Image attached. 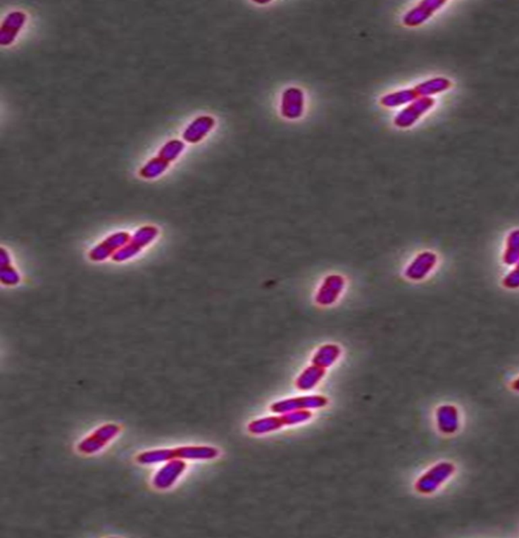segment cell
I'll list each match as a JSON object with an SVG mask.
<instances>
[{"mask_svg":"<svg viewBox=\"0 0 519 538\" xmlns=\"http://www.w3.org/2000/svg\"><path fill=\"white\" fill-rule=\"evenodd\" d=\"M220 450L211 445L184 444L175 447L154 448L140 451L135 456V463L143 466L158 465V464L182 459L186 461H210L220 456Z\"/></svg>","mask_w":519,"mask_h":538,"instance_id":"cell-1","label":"cell"},{"mask_svg":"<svg viewBox=\"0 0 519 538\" xmlns=\"http://www.w3.org/2000/svg\"><path fill=\"white\" fill-rule=\"evenodd\" d=\"M123 430V425L119 423H104L77 441L75 451L82 456H96L116 441Z\"/></svg>","mask_w":519,"mask_h":538,"instance_id":"cell-2","label":"cell"},{"mask_svg":"<svg viewBox=\"0 0 519 538\" xmlns=\"http://www.w3.org/2000/svg\"><path fill=\"white\" fill-rule=\"evenodd\" d=\"M188 468V461L182 459H173L159 464V468L151 477V488L158 492L174 489L183 479Z\"/></svg>","mask_w":519,"mask_h":538,"instance_id":"cell-3","label":"cell"},{"mask_svg":"<svg viewBox=\"0 0 519 538\" xmlns=\"http://www.w3.org/2000/svg\"><path fill=\"white\" fill-rule=\"evenodd\" d=\"M456 473V465L449 461L431 466L415 482V489L422 495H432L442 484H445Z\"/></svg>","mask_w":519,"mask_h":538,"instance_id":"cell-4","label":"cell"},{"mask_svg":"<svg viewBox=\"0 0 519 538\" xmlns=\"http://www.w3.org/2000/svg\"><path fill=\"white\" fill-rule=\"evenodd\" d=\"M439 256L433 251H422L411 258L404 269V276L410 281L425 280L437 269Z\"/></svg>","mask_w":519,"mask_h":538,"instance_id":"cell-5","label":"cell"},{"mask_svg":"<svg viewBox=\"0 0 519 538\" xmlns=\"http://www.w3.org/2000/svg\"><path fill=\"white\" fill-rule=\"evenodd\" d=\"M436 101L434 98H419L412 101L401 110L396 117L394 118V126L400 129H408L414 126L421 118L425 116L434 108Z\"/></svg>","mask_w":519,"mask_h":538,"instance_id":"cell-6","label":"cell"},{"mask_svg":"<svg viewBox=\"0 0 519 538\" xmlns=\"http://www.w3.org/2000/svg\"><path fill=\"white\" fill-rule=\"evenodd\" d=\"M281 117L294 121L302 118L306 112V94L299 87H290L283 91L279 104Z\"/></svg>","mask_w":519,"mask_h":538,"instance_id":"cell-7","label":"cell"},{"mask_svg":"<svg viewBox=\"0 0 519 538\" xmlns=\"http://www.w3.org/2000/svg\"><path fill=\"white\" fill-rule=\"evenodd\" d=\"M327 405H329V399L327 396L313 394V396H296V398L276 401L271 406L270 410L274 414L282 415L292 411L318 410Z\"/></svg>","mask_w":519,"mask_h":538,"instance_id":"cell-8","label":"cell"},{"mask_svg":"<svg viewBox=\"0 0 519 538\" xmlns=\"http://www.w3.org/2000/svg\"><path fill=\"white\" fill-rule=\"evenodd\" d=\"M130 239L131 235L126 232L112 233L89 251V260L92 262H104L108 258H113L115 253L124 248L130 242Z\"/></svg>","mask_w":519,"mask_h":538,"instance_id":"cell-9","label":"cell"},{"mask_svg":"<svg viewBox=\"0 0 519 538\" xmlns=\"http://www.w3.org/2000/svg\"><path fill=\"white\" fill-rule=\"evenodd\" d=\"M444 0H426L420 1L416 6L411 8L404 15L403 25L406 27H416L425 24L437 11L446 6Z\"/></svg>","mask_w":519,"mask_h":538,"instance_id":"cell-10","label":"cell"},{"mask_svg":"<svg viewBox=\"0 0 519 538\" xmlns=\"http://www.w3.org/2000/svg\"><path fill=\"white\" fill-rule=\"evenodd\" d=\"M27 22V15L23 11H13L4 17L0 27V45L9 47L17 41L18 35Z\"/></svg>","mask_w":519,"mask_h":538,"instance_id":"cell-11","label":"cell"},{"mask_svg":"<svg viewBox=\"0 0 519 538\" xmlns=\"http://www.w3.org/2000/svg\"><path fill=\"white\" fill-rule=\"evenodd\" d=\"M345 288V280L339 275H330L323 280L315 293V302L320 306H333L340 299Z\"/></svg>","mask_w":519,"mask_h":538,"instance_id":"cell-12","label":"cell"},{"mask_svg":"<svg viewBox=\"0 0 519 538\" xmlns=\"http://www.w3.org/2000/svg\"><path fill=\"white\" fill-rule=\"evenodd\" d=\"M216 121L210 115L195 118L184 129L182 138L189 144H197L204 140L215 127Z\"/></svg>","mask_w":519,"mask_h":538,"instance_id":"cell-13","label":"cell"},{"mask_svg":"<svg viewBox=\"0 0 519 538\" xmlns=\"http://www.w3.org/2000/svg\"><path fill=\"white\" fill-rule=\"evenodd\" d=\"M435 422L437 430L444 435H452L460 430V411L456 406L442 405L435 411Z\"/></svg>","mask_w":519,"mask_h":538,"instance_id":"cell-14","label":"cell"},{"mask_svg":"<svg viewBox=\"0 0 519 538\" xmlns=\"http://www.w3.org/2000/svg\"><path fill=\"white\" fill-rule=\"evenodd\" d=\"M452 87V82L449 78L439 76L430 80H424L414 87L419 98H433L436 94L447 92Z\"/></svg>","mask_w":519,"mask_h":538,"instance_id":"cell-15","label":"cell"},{"mask_svg":"<svg viewBox=\"0 0 519 538\" xmlns=\"http://www.w3.org/2000/svg\"><path fill=\"white\" fill-rule=\"evenodd\" d=\"M417 99H419L418 94L414 87H411L384 94L380 98V104L382 107L387 108L406 107Z\"/></svg>","mask_w":519,"mask_h":538,"instance_id":"cell-16","label":"cell"},{"mask_svg":"<svg viewBox=\"0 0 519 538\" xmlns=\"http://www.w3.org/2000/svg\"><path fill=\"white\" fill-rule=\"evenodd\" d=\"M325 374H326V369L318 367L317 365H311L299 374L295 381V385L301 392H311L322 381Z\"/></svg>","mask_w":519,"mask_h":538,"instance_id":"cell-17","label":"cell"},{"mask_svg":"<svg viewBox=\"0 0 519 538\" xmlns=\"http://www.w3.org/2000/svg\"><path fill=\"white\" fill-rule=\"evenodd\" d=\"M341 355L342 350L338 345L326 344L318 349L311 359V363L324 369L330 368L340 359Z\"/></svg>","mask_w":519,"mask_h":538,"instance_id":"cell-18","label":"cell"},{"mask_svg":"<svg viewBox=\"0 0 519 538\" xmlns=\"http://www.w3.org/2000/svg\"><path fill=\"white\" fill-rule=\"evenodd\" d=\"M283 427H285V424L281 415H271L254 420L248 425V431L253 435H265L281 430Z\"/></svg>","mask_w":519,"mask_h":538,"instance_id":"cell-19","label":"cell"},{"mask_svg":"<svg viewBox=\"0 0 519 538\" xmlns=\"http://www.w3.org/2000/svg\"><path fill=\"white\" fill-rule=\"evenodd\" d=\"M503 264L514 265L519 262V228L511 230L505 239L502 253Z\"/></svg>","mask_w":519,"mask_h":538,"instance_id":"cell-20","label":"cell"},{"mask_svg":"<svg viewBox=\"0 0 519 538\" xmlns=\"http://www.w3.org/2000/svg\"><path fill=\"white\" fill-rule=\"evenodd\" d=\"M170 166V163L156 156L149 159L142 166L139 170V175L142 179L152 181V180L158 179L161 175H165Z\"/></svg>","mask_w":519,"mask_h":538,"instance_id":"cell-21","label":"cell"},{"mask_svg":"<svg viewBox=\"0 0 519 538\" xmlns=\"http://www.w3.org/2000/svg\"><path fill=\"white\" fill-rule=\"evenodd\" d=\"M159 235V230L154 225H144L136 230L131 235L130 244L143 251L147 246H151L152 242H156Z\"/></svg>","mask_w":519,"mask_h":538,"instance_id":"cell-22","label":"cell"},{"mask_svg":"<svg viewBox=\"0 0 519 538\" xmlns=\"http://www.w3.org/2000/svg\"><path fill=\"white\" fill-rule=\"evenodd\" d=\"M185 149H186V142L184 140H168L159 149L158 156L167 163H173L181 158Z\"/></svg>","mask_w":519,"mask_h":538,"instance_id":"cell-23","label":"cell"},{"mask_svg":"<svg viewBox=\"0 0 519 538\" xmlns=\"http://www.w3.org/2000/svg\"><path fill=\"white\" fill-rule=\"evenodd\" d=\"M0 281H1L2 285L17 286L22 281V277L18 273V270L13 267L11 263L8 264L1 265V270H0Z\"/></svg>","mask_w":519,"mask_h":538,"instance_id":"cell-24","label":"cell"},{"mask_svg":"<svg viewBox=\"0 0 519 538\" xmlns=\"http://www.w3.org/2000/svg\"><path fill=\"white\" fill-rule=\"evenodd\" d=\"M313 415L311 411L302 410L285 413V414L281 415V417L284 421L285 426H295V425L310 421Z\"/></svg>","mask_w":519,"mask_h":538,"instance_id":"cell-25","label":"cell"},{"mask_svg":"<svg viewBox=\"0 0 519 538\" xmlns=\"http://www.w3.org/2000/svg\"><path fill=\"white\" fill-rule=\"evenodd\" d=\"M502 286L508 290L519 289V262L513 265V269L505 275L502 280Z\"/></svg>","mask_w":519,"mask_h":538,"instance_id":"cell-26","label":"cell"},{"mask_svg":"<svg viewBox=\"0 0 519 538\" xmlns=\"http://www.w3.org/2000/svg\"><path fill=\"white\" fill-rule=\"evenodd\" d=\"M511 389L515 390V392H519V376L518 378H516V380L512 381Z\"/></svg>","mask_w":519,"mask_h":538,"instance_id":"cell-27","label":"cell"}]
</instances>
